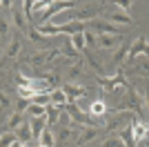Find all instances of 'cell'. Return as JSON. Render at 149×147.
Segmentation results:
<instances>
[{
	"label": "cell",
	"instance_id": "1",
	"mask_svg": "<svg viewBox=\"0 0 149 147\" xmlns=\"http://www.w3.org/2000/svg\"><path fill=\"white\" fill-rule=\"evenodd\" d=\"M87 29V20H69V22H45V24H38V31L42 36H60V34H78V31H85Z\"/></svg>",
	"mask_w": 149,
	"mask_h": 147
},
{
	"label": "cell",
	"instance_id": "2",
	"mask_svg": "<svg viewBox=\"0 0 149 147\" xmlns=\"http://www.w3.org/2000/svg\"><path fill=\"white\" fill-rule=\"evenodd\" d=\"M131 118H134V111H127V109H118L113 116L107 118L105 127H102V134H111V132H116V129H125L129 127Z\"/></svg>",
	"mask_w": 149,
	"mask_h": 147
},
{
	"label": "cell",
	"instance_id": "3",
	"mask_svg": "<svg viewBox=\"0 0 149 147\" xmlns=\"http://www.w3.org/2000/svg\"><path fill=\"white\" fill-rule=\"evenodd\" d=\"M74 5H76L74 0H54L51 5H47V7L42 9V11L38 13V18H40L38 22H40V24H45V22H47L49 18L58 16V13H60V11H65V9H71Z\"/></svg>",
	"mask_w": 149,
	"mask_h": 147
},
{
	"label": "cell",
	"instance_id": "4",
	"mask_svg": "<svg viewBox=\"0 0 149 147\" xmlns=\"http://www.w3.org/2000/svg\"><path fill=\"white\" fill-rule=\"evenodd\" d=\"M98 136H102V127L100 125H82L76 132V145H89L91 141H96Z\"/></svg>",
	"mask_w": 149,
	"mask_h": 147
},
{
	"label": "cell",
	"instance_id": "5",
	"mask_svg": "<svg viewBox=\"0 0 149 147\" xmlns=\"http://www.w3.org/2000/svg\"><path fill=\"white\" fill-rule=\"evenodd\" d=\"M62 109L67 111L69 120L76 123V125H96V123L91 120V116H89V111H82L80 107H78V103H67Z\"/></svg>",
	"mask_w": 149,
	"mask_h": 147
},
{
	"label": "cell",
	"instance_id": "6",
	"mask_svg": "<svg viewBox=\"0 0 149 147\" xmlns=\"http://www.w3.org/2000/svg\"><path fill=\"white\" fill-rule=\"evenodd\" d=\"M87 27H91V29H96L98 34H111V36H123V27L120 24H113L109 22V20H89Z\"/></svg>",
	"mask_w": 149,
	"mask_h": 147
},
{
	"label": "cell",
	"instance_id": "7",
	"mask_svg": "<svg viewBox=\"0 0 149 147\" xmlns=\"http://www.w3.org/2000/svg\"><path fill=\"white\" fill-rule=\"evenodd\" d=\"M131 136H134V143H143L145 138H147V120L145 118H140L138 114H134V118H131Z\"/></svg>",
	"mask_w": 149,
	"mask_h": 147
},
{
	"label": "cell",
	"instance_id": "8",
	"mask_svg": "<svg viewBox=\"0 0 149 147\" xmlns=\"http://www.w3.org/2000/svg\"><path fill=\"white\" fill-rule=\"evenodd\" d=\"M140 54H147V36H140L134 40V45L131 47H127V58L125 60L127 62H134Z\"/></svg>",
	"mask_w": 149,
	"mask_h": 147
},
{
	"label": "cell",
	"instance_id": "9",
	"mask_svg": "<svg viewBox=\"0 0 149 147\" xmlns=\"http://www.w3.org/2000/svg\"><path fill=\"white\" fill-rule=\"evenodd\" d=\"M62 92H65V96H67V103H76L78 98H82V96H87V87H82V85H78V83H67V85L62 87Z\"/></svg>",
	"mask_w": 149,
	"mask_h": 147
},
{
	"label": "cell",
	"instance_id": "10",
	"mask_svg": "<svg viewBox=\"0 0 149 147\" xmlns=\"http://www.w3.org/2000/svg\"><path fill=\"white\" fill-rule=\"evenodd\" d=\"M11 18H13L11 24L20 31V34H25V31L29 29V24H27L29 20L25 18V11H22V7H20V5H11Z\"/></svg>",
	"mask_w": 149,
	"mask_h": 147
},
{
	"label": "cell",
	"instance_id": "11",
	"mask_svg": "<svg viewBox=\"0 0 149 147\" xmlns=\"http://www.w3.org/2000/svg\"><path fill=\"white\" fill-rule=\"evenodd\" d=\"M62 116V107H58V105H45V118H47V125L49 127H54L58 120H60Z\"/></svg>",
	"mask_w": 149,
	"mask_h": 147
},
{
	"label": "cell",
	"instance_id": "12",
	"mask_svg": "<svg viewBox=\"0 0 149 147\" xmlns=\"http://www.w3.org/2000/svg\"><path fill=\"white\" fill-rule=\"evenodd\" d=\"M27 123H29V129H31V136H33V138H38L40 132L47 127V118H45V116H33V118H29Z\"/></svg>",
	"mask_w": 149,
	"mask_h": 147
},
{
	"label": "cell",
	"instance_id": "13",
	"mask_svg": "<svg viewBox=\"0 0 149 147\" xmlns=\"http://www.w3.org/2000/svg\"><path fill=\"white\" fill-rule=\"evenodd\" d=\"M125 58H127V45H118V47H116V51H113V58H111V67L116 69V71H118L120 69V65H123L125 62Z\"/></svg>",
	"mask_w": 149,
	"mask_h": 147
},
{
	"label": "cell",
	"instance_id": "14",
	"mask_svg": "<svg viewBox=\"0 0 149 147\" xmlns=\"http://www.w3.org/2000/svg\"><path fill=\"white\" fill-rule=\"evenodd\" d=\"M36 141L40 143V147H56V141H54V132H51L49 125H47V127L40 132V136H38Z\"/></svg>",
	"mask_w": 149,
	"mask_h": 147
},
{
	"label": "cell",
	"instance_id": "15",
	"mask_svg": "<svg viewBox=\"0 0 149 147\" xmlns=\"http://www.w3.org/2000/svg\"><path fill=\"white\" fill-rule=\"evenodd\" d=\"M13 134H16V141H20V143H29L31 138H33V136H31V129H29V123H27V120L22 123Z\"/></svg>",
	"mask_w": 149,
	"mask_h": 147
},
{
	"label": "cell",
	"instance_id": "16",
	"mask_svg": "<svg viewBox=\"0 0 149 147\" xmlns=\"http://www.w3.org/2000/svg\"><path fill=\"white\" fill-rule=\"evenodd\" d=\"M20 47H22L20 34H13V36H11V43H9V47H7V51H5V56H7V58H13V56L20 51Z\"/></svg>",
	"mask_w": 149,
	"mask_h": 147
},
{
	"label": "cell",
	"instance_id": "17",
	"mask_svg": "<svg viewBox=\"0 0 149 147\" xmlns=\"http://www.w3.org/2000/svg\"><path fill=\"white\" fill-rule=\"evenodd\" d=\"M100 40H98V45L102 49H111L113 45H120V36H111V34H100Z\"/></svg>",
	"mask_w": 149,
	"mask_h": 147
},
{
	"label": "cell",
	"instance_id": "18",
	"mask_svg": "<svg viewBox=\"0 0 149 147\" xmlns=\"http://www.w3.org/2000/svg\"><path fill=\"white\" fill-rule=\"evenodd\" d=\"M49 103L51 105H58V107H65L67 105V96L62 89H49Z\"/></svg>",
	"mask_w": 149,
	"mask_h": 147
},
{
	"label": "cell",
	"instance_id": "19",
	"mask_svg": "<svg viewBox=\"0 0 149 147\" xmlns=\"http://www.w3.org/2000/svg\"><path fill=\"white\" fill-rule=\"evenodd\" d=\"M22 123H25V114H22V111H13L11 116H9V120H7V129H9V132H16Z\"/></svg>",
	"mask_w": 149,
	"mask_h": 147
},
{
	"label": "cell",
	"instance_id": "20",
	"mask_svg": "<svg viewBox=\"0 0 149 147\" xmlns=\"http://www.w3.org/2000/svg\"><path fill=\"white\" fill-rule=\"evenodd\" d=\"M107 18H109V22H113V24H131L134 22V20L129 18V13H125V11H113V13H109Z\"/></svg>",
	"mask_w": 149,
	"mask_h": 147
},
{
	"label": "cell",
	"instance_id": "21",
	"mask_svg": "<svg viewBox=\"0 0 149 147\" xmlns=\"http://www.w3.org/2000/svg\"><path fill=\"white\" fill-rule=\"evenodd\" d=\"M9 31H11V20L7 16H0V43L9 40Z\"/></svg>",
	"mask_w": 149,
	"mask_h": 147
},
{
	"label": "cell",
	"instance_id": "22",
	"mask_svg": "<svg viewBox=\"0 0 149 147\" xmlns=\"http://www.w3.org/2000/svg\"><path fill=\"white\" fill-rule=\"evenodd\" d=\"M71 49H74L76 54L85 51V36H82V31H78V34H71Z\"/></svg>",
	"mask_w": 149,
	"mask_h": 147
},
{
	"label": "cell",
	"instance_id": "23",
	"mask_svg": "<svg viewBox=\"0 0 149 147\" xmlns=\"http://www.w3.org/2000/svg\"><path fill=\"white\" fill-rule=\"evenodd\" d=\"M105 114H107V105L102 100H93L89 107V116H105Z\"/></svg>",
	"mask_w": 149,
	"mask_h": 147
},
{
	"label": "cell",
	"instance_id": "24",
	"mask_svg": "<svg viewBox=\"0 0 149 147\" xmlns=\"http://www.w3.org/2000/svg\"><path fill=\"white\" fill-rule=\"evenodd\" d=\"M25 116H29V118H33V116H45V105L29 103V107L25 109Z\"/></svg>",
	"mask_w": 149,
	"mask_h": 147
},
{
	"label": "cell",
	"instance_id": "25",
	"mask_svg": "<svg viewBox=\"0 0 149 147\" xmlns=\"http://www.w3.org/2000/svg\"><path fill=\"white\" fill-rule=\"evenodd\" d=\"M82 36H85V49L87 47H98V36H96V34H93V31H82Z\"/></svg>",
	"mask_w": 149,
	"mask_h": 147
},
{
	"label": "cell",
	"instance_id": "26",
	"mask_svg": "<svg viewBox=\"0 0 149 147\" xmlns=\"http://www.w3.org/2000/svg\"><path fill=\"white\" fill-rule=\"evenodd\" d=\"M102 147H125V143H123V138L116 134V136H109V138H105Z\"/></svg>",
	"mask_w": 149,
	"mask_h": 147
},
{
	"label": "cell",
	"instance_id": "27",
	"mask_svg": "<svg viewBox=\"0 0 149 147\" xmlns=\"http://www.w3.org/2000/svg\"><path fill=\"white\" fill-rule=\"evenodd\" d=\"M7 109H11V98L7 96L5 89H0V111H7Z\"/></svg>",
	"mask_w": 149,
	"mask_h": 147
},
{
	"label": "cell",
	"instance_id": "28",
	"mask_svg": "<svg viewBox=\"0 0 149 147\" xmlns=\"http://www.w3.org/2000/svg\"><path fill=\"white\" fill-rule=\"evenodd\" d=\"M13 141H16V134H13V132H9V129H7L5 134L0 136V147H9V145H11Z\"/></svg>",
	"mask_w": 149,
	"mask_h": 147
},
{
	"label": "cell",
	"instance_id": "29",
	"mask_svg": "<svg viewBox=\"0 0 149 147\" xmlns=\"http://www.w3.org/2000/svg\"><path fill=\"white\" fill-rule=\"evenodd\" d=\"M31 103H36V105H49V92L36 94V96L31 98Z\"/></svg>",
	"mask_w": 149,
	"mask_h": 147
},
{
	"label": "cell",
	"instance_id": "30",
	"mask_svg": "<svg viewBox=\"0 0 149 147\" xmlns=\"http://www.w3.org/2000/svg\"><path fill=\"white\" fill-rule=\"evenodd\" d=\"M31 5H33V0H22V11H25V18L29 22H33V13H31Z\"/></svg>",
	"mask_w": 149,
	"mask_h": 147
},
{
	"label": "cell",
	"instance_id": "31",
	"mask_svg": "<svg viewBox=\"0 0 149 147\" xmlns=\"http://www.w3.org/2000/svg\"><path fill=\"white\" fill-rule=\"evenodd\" d=\"M54 0H33V5H31V13L33 11H42L47 5H51Z\"/></svg>",
	"mask_w": 149,
	"mask_h": 147
},
{
	"label": "cell",
	"instance_id": "32",
	"mask_svg": "<svg viewBox=\"0 0 149 147\" xmlns=\"http://www.w3.org/2000/svg\"><path fill=\"white\" fill-rule=\"evenodd\" d=\"M111 2H113L116 7H118L120 11H125V13H127V11L131 9V0H111Z\"/></svg>",
	"mask_w": 149,
	"mask_h": 147
},
{
	"label": "cell",
	"instance_id": "33",
	"mask_svg": "<svg viewBox=\"0 0 149 147\" xmlns=\"http://www.w3.org/2000/svg\"><path fill=\"white\" fill-rule=\"evenodd\" d=\"M29 103H31L29 98H20V96H18V105H16V111H22V114H25V109L29 107Z\"/></svg>",
	"mask_w": 149,
	"mask_h": 147
},
{
	"label": "cell",
	"instance_id": "34",
	"mask_svg": "<svg viewBox=\"0 0 149 147\" xmlns=\"http://www.w3.org/2000/svg\"><path fill=\"white\" fill-rule=\"evenodd\" d=\"M80 69H82V62H76L74 67L69 69V78H76V76H78V74H80Z\"/></svg>",
	"mask_w": 149,
	"mask_h": 147
},
{
	"label": "cell",
	"instance_id": "35",
	"mask_svg": "<svg viewBox=\"0 0 149 147\" xmlns=\"http://www.w3.org/2000/svg\"><path fill=\"white\" fill-rule=\"evenodd\" d=\"M0 7L2 9H11V0H0Z\"/></svg>",
	"mask_w": 149,
	"mask_h": 147
},
{
	"label": "cell",
	"instance_id": "36",
	"mask_svg": "<svg viewBox=\"0 0 149 147\" xmlns=\"http://www.w3.org/2000/svg\"><path fill=\"white\" fill-rule=\"evenodd\" d=\"M25 147H40V143H38L36 138H31L29 143H25Z\"/></svg>",
	"mask_w": 149,
	"mask_h": 147
},
{
	"label": "cell",
	"instance_id": "37",
	"mask_svg": "<svg viewBox=\"0 0 149 147\" xmlns=\"http://www.w3.org/2000/svg\"><path fill=\"white\" fill-rule=\"evenodd\" d=\"M9 147H25V143H20V141H13Z\"/></svg>",
	"mask_w": 149,
	"mask_h": 147
}]
</instances>
